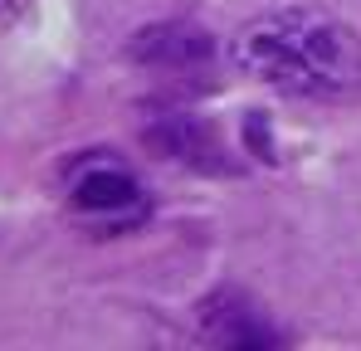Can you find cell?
<instances>
[{
  "instance_id": "obj_4",
  "label": "cell",
  "mask_w": 361,
  "mask_h": 351,
  "mask_svg": "<svg viewBox=\"0 0 361 351\" xmlns=\"http://www.w3.org/2000/svg\"><path fill=\"white\" fill-rule=\"evenodd\" d=\"M127 58L142 63V68L185 73V68H200V63L215 58V39L190 20H161V25H147L127 39Z\"/></svg>"
},
{
  "instance_id": "obj_5",
  "label": "cell",
  "mask_w": 361,
  "mask_h": 351,
  "mask_svg": "<svg viewBox=\"0 0 361 351\" xmlns=\"http://www.w3.org/2000/svg\"><path fill=\"white\" fill-rule=\"evenodd\" d=\"M152 142H157L166 156H176V161H200L195 152H210V156H215L210 137H205V132H200L190 117H166V122H161V132H157Z\"/></svg>"
},
{
  "instance_id": "obj_1",
  "label": "cell",
  "mask_w": 361,
  "mask_h": 351,
  "mask_svg": "<svg viewBox=\"0 0 361 351\" xmlns=\"http://www.w3.org/2000/svg\"><path fill=\"white\" fill-rule=\"evenodd\" d=\"M230 54L264 88L302 103H342L361 88V39L327 10L283 5L254 15L230 39Z\"/></svg>"
},
{
  "instance_id": "obj_2",
  "label": "cell",
  "mask_w": 361,
  "mask_h": 351,
  "mask_svg": "<svg viewBox=\"0 0 361 351\" xmlns=\"http://www.w3.org/2000/svg\"><path fill=\"white\" fill-rule=\"evenodd\" d=\"M68 205L93 220V225H108V230H122V225H137L147 220V195L137 185V176L122 166L118 156L108 152H88L68 166Z\"/></svg>"
},
{
  "instance_id": "obj_3",
  "label": "cell",
  "mask_w": 361,
  "mask_h": 351,
  "mask_svg": "<svg viewBox=\"0 0 361 351\" xmlns=\"http://www.w3.org/2000/svg\"><path fill=\"white\" fill-rule=\"evenodd\" d=\"M200 342L225 351H264V347H283V332L264 317L259 302H249L240 288H220L200 302Z\"/></svg>"
}]
</instances>
